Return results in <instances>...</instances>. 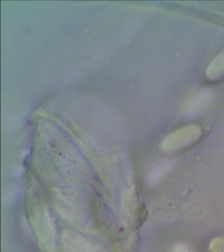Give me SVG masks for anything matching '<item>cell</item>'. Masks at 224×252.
<instances>
[{"instance_id": "cell-1", "label": "cell", "mask_w": 224, "mask_h": 252, "mask_svg": "<svg viewBox=\"0 0 224 252\" xmlns=\"http://www.w3.org/2000/svg\"><path fill=\"white\" fill-rule=\"evenodd\" d=\"M207 74L209 79L217 80L220 77H224V52L215 58V60L210 64L207 69Z\"/></svg>"}, {"instance_id": "cell-2", "label": "cell", "mask_w": 224, "mask_h": 252, "mask_svg": "<svg viewBox=\"0 0 224 252\" xmlns=\"http://www.w3.org/2000/svg\"><path fill=\"white\" fill-rule=\"evenodd\" d=\"M211 252H224V237L214 238L209 244Z\"/></svg>"}]
</instances>
